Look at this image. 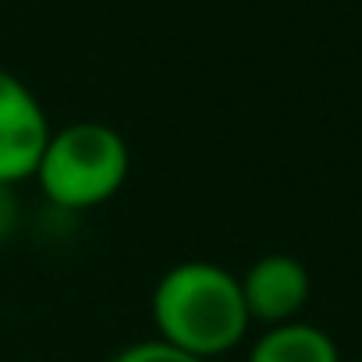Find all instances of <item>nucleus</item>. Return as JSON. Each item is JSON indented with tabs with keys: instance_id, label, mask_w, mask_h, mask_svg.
<instances>
[{
	"instance_id": "1",
	"label": "nucleus",
	"mask_w": 362,
	"mask_h": 362,
	"mask_svg": "<svg viewBox=\"0 0 362 362\" xmlns=\"http://www.w3.org/2000/svg\"><path fill=\"white\" fill-rule=\"evenodd\" d=\"M149 309L160 341L206 362L238 348L252 323L238 277L206 259L170 267L156 281Z\"/></svg>"
},
{
	"instance_id": "2",
	"label": "nucleus",
	"mask_w": 362,
	"mask_h": 362,
	"mask_svg": "<svg viewBox=\"0 0 362 362\" xmlns=\"http://www.w3.org/2000/svg\"><path fill=\"white\" fill-rule=\"evenodd\" d=\"M132 170L128 142L103 121H75L50 132L33 181L61 210H93L121 192Z\"/></svg>"
},
{
	"instance_id": "3",
	"label": "nucleus",
	"mask_w": 362,
	"mask_h": 362,
	"mask_svg": "<svg viewBox=\"0 0 362 362\" xmlns=\"http://www.w3.org/2000/svg\"><path fill=\"white\" fill-rule=\"evenodd\" d=\"M50 132L36 93L0 68V185H22L36 174Z\"/></svg>"
},
{
	"instance_id": "4",
	"label": "nucleus",
	"mask_w": 362,
	"mask_h": 362,
	"mask_svg": "<svg viewBox=\"0 0 362 362\" xmlns=\"http://www.w3.org/2000/svg\"><path fill=\"white\" fill-rule=\"evenodd\" d=\"M238 284H242L249 320H259L267 327L298 320L302 305L309 302V270L288 252L259 256L238 277Z\"/></svg>"
},
{
	"instance_id": "5",
	"label": "nucleus",
	"mask_w": 362,
	"mask_h": 362,
	"mask_svg": "<svg viewBox=\"0 0 362 362\" xmlns=\"http://www.w3.org/2000/svg\"><path fill=\"white\" fill-rule=\"evenodd\" d=\"M249 362H341V351L327 330L291 320L267 327V334L256 337Z\"/></svg>"
},
{
	"instance_id": "6",
	"label": "nucleus",
	"mask_w": 362,
	"mask_h": 362,
	"mask_svg": "<svg viewBox=\"0 0 362 362\" xmlns=\"http://www.w3.org/2000/svg\"><path fill=\"white\" fill-rule=\"evenodd\" d=\"M110 362H206V358H196L189 351H181V348L153 337V341H135V344L121 348Z\"/></svg>"
},
{
	"instance_id": "7",
	"label": "nucleus",
	"mask_w": 362,
	"mask_h": 362,
	"mask_svg": "<svg viewBox=\"0 0 362 362\" xmlns=\"http://www.w3.org/2000/svg\"><path fill=\"white\" fill-rule=\"evenodd\" d=\"M22 221V203L15 196V185H0V245H4Z\"/></svg>"
}]
</instances>
